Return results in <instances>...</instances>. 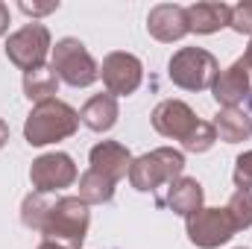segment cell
<instances>
[{"mask_svg": "<svg viewBox=\"0 0 252 249\" xmlns=\"http://www.w3.org/2000/svg\"><path fill=\"white\" fill-rule=\"evenodd\" d=\"M47 208H50V202L44 199V193H27L24 202H21V223L32 232H41Z\"/></svg>", "mask_w": 252, "mask_h": 249, "instance_id": "cell-20", "label": "cell"}, {"mask_svg": "<svg viewBox=\"0 0 252 249\" xmlns=\"http://www.w3.org/2000/svg\"><path fill=\"white\" fill-rule=\"evenodd\" d=\"M167 76L173 85H179L185 91H205L220 76V64L202 47H182L170 56Z\"/></svg>", "mask_w": 252, "mask_h": 249, "instance_id": "cell-4", "label": "cell"}, {"mask_svg": "<svg viewBox=\"0 0 252 249\" xmlns=\"http://www.w3.org/2000/svg\"><path fill=\"white\" fill-rule=\"evenodd\" d=\"M150 121H153V129H156L158 135L173 138V141H179V144L193 132V126L199 124V118L193 115V109H190L188 103H182V100H161V103L153 109Z\"/></svg>", "mask_w": 252, "mask_h": 249, "instance_id": "cell-11", "label": "cell"}, {"mask_svg": "<svg viewBox=\"0 0 252 249\" xmlns=\"http://www.w3.org/2000/svg\"><path fill=\"white\" fill-rule=\"evenodd\" d=\"M118 118H121V109H118V97L112 94H94L79 112V121L91 132H109L118 124Z\"/></svg>", "mask_w": 252, "mask_h": 249, "instance_id": "cell-16", "label": "cell"}, {"mask_svg": "<svg viewBox=\"0 0 252 249\" xmlns=\"http://www.w3.org/2000/svg\"><path fill=\"white\" fill-rule=\"evenodd\" d=\"M88 158H91V170H97L100 176L112 179L115 185L124 176H129V167H132V153L118 141H100L97 147H91Z\"/></svg>", "mask_w": 252, "mask_h": 249, "instance_id": "cell-13", "label": "cell"}, {"mask_svg": "<svg viewBox=\"0 0 252 249\" xmlns=\"http://www.w3.org/2000/svg\"><path fill=\"white\" fill-rule=\"evenodd\" d=\"M241 59H244V64H247V67L252 70V41H250V47H247V53H244Z\"/></svg>", "mask_w": 252, "mask_h": 249, "instance_id": "cell-28", "label": "cell"}, {"mask_svg": "<svg viewBox=\"0 0 252 249\" xmlns=\"http://www.w3.org/2000/svg\"><path fill=\"white\" fill-rule=\"evenodd\" d=\"M211 94L220 109H241L247 100H252V70L244 64V59L220 70V76L211 85Z\"/></svg>", "mask_w": 252, "mask_h": 249, "instance_id": "cell-10", "label": "cell"}, {"mask_svg": "<svg viewBox=\"0 0 252 249\" xmlns=\"http://www.w3.org/2000/svg\"><path fill=\"white\" fill-rule=\"evenodd\" d=\"M232 179H235V187L252 190V150L241 153V156L235 158V173H232Z\"/></svg>", "mask_w": 252, "mask_h": 249, "instance_id": "cell-23", "label": "cell"}, {"mask_svg": "<svg viewBox=\"0 0 252 249\" xmlns=\"http://www.w3.org/2000/svg\"><path fill=\"white\" fill-rule=\"evenodd\" d=\"M88 223H91V211L79 196H59L56 202H50L41 235L53 244H62L67 249H79L85 244L88 235Z\"/></svg>", "mask_w": 252, "mask_h": 249, "instance_id": "cell-2", "label": "cell"}, {"mask_svg": "<svg viewBox=\"0 0 252 249\" xmlns=\"http://www.w3.org/2000/svg\"><path fill=\"white\" fill-rule=\"evenodd\" d=\"M112 196H115V182L112 179L100 176L91 167L79 176V199L85 205H103V202H112Z\"/></svg>", "mask_w": 252, "mask_h": 249, "instance_id": "cell-19", "label": "cell"}, {"mask_svg": "<svg viewBox=\"0 0 252 249\" xmlns=\"http://www.w3.org/2000/svg\"><path fill=\"white\" fill-rule=\"evenodd\" d=\"M50 67L59 76V82L70 85V88H88L100 79V64L94 62V56L85 50V44L79 38L56 41Z\"/></svg>", "mask_w": 252, "mask_h": 249, "instance_id": "cell-5", "label": "cell"}, {"mask_svg": "<svg viewBox=\"0 0 252 249\" xmlns=\"http://www.w3.org/2000/svg\"><path fill=\"white\" fill-rule=\"evenodd\" d=\"M59 91V76L53 73V67H38V70H30L24 73V94L30 103H44V100H53V94Z\"/></svg>", "mask_w": 252, "mask_h": 249, "instance_id": "cell-18", "label": "cell"}, {"mask_svg": "<svg viewBox=\"0 0 252 249\" xmlns=\"http://www.w3.org/2000/svg\"><path fill=\"white\" fill-rule=\"evenodd\" d=\"M211 126H214L217 138L226 144H241L252 135V118L244 109H220Z\"/></svg>", "mask_w": 252, "mask_h": 249, "instance_id": "cell-17", "label": "cell"}, {"mask_svg": "<svg viewBox=\"0 0 252 249\" xmlns=\"http://www.w3.org/2000/svg\"><path fill=\"white\" fill-rule=\"evenodd\" d=\"M6 141H9V126H6V121L0 118V150L6 147Z\"/></svg>", "mask_w": 252, "mask_h": 249, "instance_id": "cell-27", "label": "cell"}, {"mask_svg": "<svg viewBox=\"0 0 252 249\" xmlns=\"http://www.w3.org/2000/svg\"><path fill=\"white\" fill-rule=\"evenodd\" d=\"M182 173H185V156L173 147H158L153 153L132 158L129 182L141 193H153L161 185H173Z\"/></svg>", "mask_w": 252, "mask_h": 249, "instance_id": "cell-3", "label": "cell"}, {"mask_svg": "<svg viewBox=\"0 0 252 249\" xmlns=\"http://www.w3.org/2000/svg\"><path fill=\"white\" fill-rule=\"evenodd\" d=\"M214 141H217L214 126L208 124V121H199V124L193 126V132L182 141V150H188V153H208L214 147Z\"/></svg>", "mask_w": 252, "mask_h": 249, "instance_id": "cell-22", "label": "cell"}, {"mask_svg": "<svg viewBox=\"0 0 252 249\" xmlns=\"http://www.w3.org/2000/svg\"><path fill=\"white\" fill-rule=\"evenodd\" d=\"M76 164L67 153H44L30 167V182L35 193H56L76 182Z\"/></svg>", "mask_w": 252, "mask_h": 249, "instance_id": "cell-8", "label": "cell"}, {"mask_svg": "<svg viewBox=\"0 0 252 249\" xmlns=\"http://www.w3.org/2000/svg\"><path fill=\"white\" fill-rule=\"evenodd\" d=\"M202 199H205L202 185L196 179H190V176H179L173 185H167V196L158 199V202H164L170 211H176V214H182L188 220L190 214H196L202 208Z\"/></svg>", "mask_w": 252, "mask_h": 249, "instance_id": "cell-15", "label": "cell"}, {"mask_svg": "<svg viewBox=\"0 0 252 249\" xmlns=\"http://www.w3.org/2000/svg\"><path fill=\"white\" fill-rule=\"evenodd\" d=\"M226 211H229V217H232V223H235L238 232L250 229L252 226V190H241V187H238V190L229 196Z\"/></svg>", "mask_w": 252, "mask_h": 249, "instance_id": "cell-21", "label": "cell"}, {"mask_svg": "<svg viewBox=\"0 0 252 249\" xmlns=\"http://www.w3.org/2000/svg\"><path fill=\"white\" fill-rule=\"evenodd\" d=\"M188 226V241L199 249H217L235 238V223L226 208H199L185 220Z\"/></svg>", "mask_w": 252, "mask_h": 249, "instance_id": "cell-7", "label": "cell"}, {"mask_svg": "<svg viewBox=\"0 0 252 249\" xmlns=\"http://www.w3.org/2000/svg\"><path fill=\"white\" fill-rule=\"evenodd\" d=\"M76 129H79V112L53 97V100L32 106V112L24 124V138L30 147H47V144L70 138Z\"/></svg>", "mask_w": 252, "mask_h": 249, "instance_id": "cell-1", "label": "cell"}, {"mask_svg": "<svg viewBox=\"0 0 252 249\" xmlns=\"http://www.w3.org/2000/svg\"><path fill=\"white\" fill-rule=\"evenodd\" d=\"M35 249H67V247H62V244H53V241H44L41 247H35Z\"/></svg>", "mask_w": 252, "mask_h": 249, "instance_id": "cell-29", "label": "cell"}, {"mask_svg": "<svg viewBox=\"0 0 252 249\" xmlns=\"http://www.w3.org/2000/svg\"><path fill=\"white\" fill-rule=\"evenodd\" d=\"M147 32L156 41H164V44H173V41L185 38L188 35L185 6H176V3H158V6H153L150 15H147Z\"/></svg>", "mask_w": 252, "mask_h": 249, "instance_id": "cell-12", "label": "cell"}, {"mask_svg": "<svg viewBox=\"0 0 252 249\" xmlns=\"http://www.w3.org/2000/svg\"><path fill=\"white\" fill-rule=\"evenodd\" d=\"M241 249H244V247H241Z\"/></svg>", "mask_w": 252, "mask_h": 249, "instance_id": "cell-30", "label": "cell"}, {"mask_svg": "<svg viewBox=\"0 0 252 249\" xmlns=\"http://www.w3.org/2000/svg\"><path fill=\"white\" fill-rule=\"evenodd\" d=\"M229 27L235 32H241V35H252V0L232 6V24Z\"/></svg>", "mask_w": 252, "mask_h": 249, "instance_id": "cell-24", "label": "cell"}, {"mask_svg": "<svg viewBox=\"0 0 252 249\" xmlns=\"http://www.w3.org/2000/svg\"><path fill=\"white\" fill-rule=\"evenodd\" d=\"M47 53H50V30L44 24H38V21L24 24L6 41V59L24 73L44 67Z\"/></svg>", "mask_w": 252, "mask_h": 249, "instance_id": "cell-6", "label": "cell"}, {"mask_svg": "<svg viewBox=\"0 0 252 249\" xmlns=\"http://www.w3.org/2000/svg\"><path fill=\"white\" fill-rule=\"evenodd\" d=\"M100 76L106 85V94L112 97H129L144 82V64L132 53H109L100 64Z\"/></svg>", "mask_w": 252, "mask_h": 249, "instance_id": "cell-9", "label": "cell"}, {"mask_svg": "<svg viewBox=\"0 0 252 249\" xmlns=\"http://www.w3.org/2000/svg\"><path fill=\"white\" fill-rule=\"evenodd\" d=\"M185 18H188V32L211 35L232 24V6L229 3H193V6H185Z\"/></svg>", "mask_w": 252, "mask_h": 249, "instance_id": "cell-14", "label": "cell"}, {"mask_svg": "<svg viewBox=\"0 0 252 249\" xmlns=\"http://www.w3.org/2000/svg\"><path fill=\"white\" fill-rule=\"evenodd\" d=\"M18 9L35 21V18H44V15H50V12H56V9H59V0H50V3H30V0H21Z\"/></svg>", "mask_w": 252, "mask_h": 249, "instance_id": "cell-25", "label": "cell"}, {"mask_svg": "<svg viewBox=\"0 0 252 249\" xmlns=\"http://www.w3.org/2000/svg\"><path fill=\"white\" fill-rule=\"evenodd\" d=\"M6 30H9V9L0 3V35H3Z\"/></svg>", "mask_w": 252, "mask_h": 249, "instance_id": "cell-26", "label": "cell"}]
</instances>
